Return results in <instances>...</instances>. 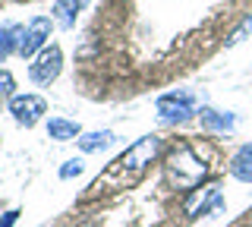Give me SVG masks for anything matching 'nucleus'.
I'll return each mask as SVG.
<instances>
[{
	"instance_id": "obj_1",
	"label": "nucleus",
	"mask_w": 252,
	"mask_h": 227,
	"mask_svg": "<svg viewBox=\"0 0 252 227\" xmlns=\"http://www.w3.org/2000/svg\"><path fill=\"white\" fill-rule=\"evenodd\" d=\"M205 174H208V164L199 158V152L189 142L177 145L167 158H164V177H167V183L173 190H183V193L195 190Z\"/></svg>"
},
{
	"instance_id": "obj_2",
	"label": "nucleus",
	"mask_w": 252,
	"mask_h": 227,
	"mask_svg": "<svg viewBox=\"0 0 252 227\" xmlns=\"http://www.w3.org/2000/svg\"><path fill=\"white\" fill-rule=\"evenodd\" d=\"M158 152H161V139H158V136H142L139 142H132L120 158L114 161V167L123 170V174H126V170H132V177H139L142 170L158 158Z\"/></svg>"
},
{
	"instance_id": "obj_3",
	"label": "nucleus",
	"mask_w": 252,
	"mask_h": 227,
	"mask_svg": "<svg viewBox=\"0 0 252 227\" xmlns=\"http://www.w3.org/2000/svg\"><path fill=\"white\" fill-rule=\"evenodd\" d=\"M47 38H51V19L35 16L26 29H19V35H16V54H19V57H35L41 48H47Z\"/></svg>"
},
{
	"instance_id": "obj_4",
	"label": "nucleus",
	"mask_w": 252,
	"mask_h": 227,
	"mask_svg": "<svg viewBox=\"0 0 252 227\" xmlns=\"http://www.w3.org/2000/svg\"><path fill=\"white\" fill-rule=\"evenodd\" d=\"M158 114H161V120L167 123H183L189 117L195 114V95L192 92H167V95L158 98Z\"/></svg>"
},
{
	"instance_id": "obj_5",
	"label": "nucleus",
	"mask_w": 252,
	"mask_h": 227,
	"mask_svg": "<svg viewBox=\"0 0 252 227\" xmlns=\"http://www.w3.org/2000/svg\"><path fill=\"white\" fill-rule=\"evenodd\" d=\"M60 69H63V51L57 44H47V48L38 51L35 64L29 66V76H32L35 85H51L60 76Z\"/></svg>"
},
{
	"instance_id": "obj_6",
	"label": "nucleus",
	"mask_w": 252,
	"mask_h": 227,
	"mask_svg": "<svg viewBox=\"0 0 252 227\" xmlns=\"http://www.w3.org/2000/svg\"><path fill=\"white\" fill-rule=\"evenodd\" d=\"M44 111H47V104L41 95H13L10 98V114L19 127H35Z\"/></svg>"
},
{
	"instance_id": "obj_7",
	"label": "nucleus",
	"mask_w": 252,
	"mask_h": 227,
	"mask_svg": "<svg viewBox=\"0 0 252 227\" xmlns=\"http://www.w3.org/2000/svg\"><path fill=\"white\" fill-rule=\"evenodd\" d=\"M224 205V195H220V183H211V186H195V190H189V199H186V205H183V211L189 218H199V215H205L208 208H220Z\"/></svg>"
},
{
	"instance_id": "obj_8",
	"label": "nucleus",
	"mask_w": 252,
	"mask_h": 227,
	"mask_svg": "<svg viewBox=\"0 0 252 227\" xmlns=\"http://www.w3.org/2000/svg\"><path fill=\"white\" fill-rule=\"evenodd\" d=\"M202 127L211 132H230L236 127V117L230 111H215V107H202Z\"/></svg>"
},
{
	"instance_id": "obj_9",
	"label": "nucleus",
	"mask_w": 252,
	"mask_h": 227,
	"mask_svg": "<svg viewBox=\"0 0 252 227\" xmlns=\"http://www.w3.org/2000/svg\"><path fill=\"white\" fill-rule=\"evenodd\" d=\"M230 174L240 180V183H252V142H249V145H243L240 152L233 155V161H230Z\"/></svg>"
},
{
	"instance_id": "obj_10",
	"label": "nucleus",
	"mask_w": 252,
	"mask_h": 227,
	"mask_svg": "<svg viewBox=\"0 0 252 227\" xmlns=\"http://www.w3.org/2000/svg\"><path fill=\"white\" fill-rule=\"evenodd\" d=\"M117 142V136L110 130H98V132H85V136H79L76 139V145L82 148V152H101V148H107V145H114Z\"/></svg>"
},
{
	"instance_id": "obj_11",
	"label": "nucleus",
	"mask_w": 252,
	"mask_h": 227,
	"mask_svg": "<svg viewBox=\"0 0 252 227\" xmlns=\"http://www.w3.org/2000/svg\"><path fill=\"white\" fill-rule=\"evenodd\" d=\"M47 136L57 139V142H69V139L79 136V123L63 120V117H51V120H47Z\"/></svg>"
},
{
	"instance_id": "obj_12",
	"label": "nucleus",
	"mask_w": 252,
	"mask_h": 227,
	"mask_svg": "<svg viewBox=\"0 0 252 227\" xmlns=\"http://www.w3.org/2000/svg\"><path fill=\"white\" fill-rule=\"evenodd\" d=\"M79 0H54V22L60 29H69L76 22V13H79Z\"/></svg>"
},
{
	"instance_id": "obj_13",
	"label": "nucleus",
	"mask_w": 252,
	"mask_h": 227,
	"mask_svg": "<svg viewBox=\"0 0 252 227\" xmlns=\"http://www.w3.org/2000/svg\"><path fill=\"white\" fill-rule=\"evenodd\" d=\"M16 35H19L16 26H3V29H0V64L6 60L10 51H16Z\"/></svg>"
},
{
	"instance_id": "obj_14",
	"label": "nucleus",
	"mask_w": 252,
	"mask_h": 227,
	"mask_svg": "<svg viewBox=\"0 0 252 227\" xmlns=\"http://www.w3.org/2000/svg\"><path fill=\"white\" fill-rule=\"evenodd\" d=\"M82 170H85V164H82V161H79V158H69V161L60 167V177H63V180H73V177L82 174Z\"/></svg>"
},
{
	"instance_id": "obj_15",
	"label": "nucleus",
	"mask_w": 252,
	"mask_h": 227,
	"mask_svg": "<svg viewBox=\"0 0 252 227\" xmlns=\"http://www.w3.org/2000/svg\"><path fill=\"white\" fill-rule=\"evenodd\" d=\"M13 89H16V79L6 73V69H0V101L13 98Z\"/></svg>"
},
{
	"instance_id": "obj_16",
	"label": "nucleus",
	"mask_w": 252,
	"mask_h": 227,
	"mask_svg": "<svg viewBox=\"0 0 252 227\" xmlns=\"http://www.w3.org/2000/svg\"><path fill=\"white\" fill-rule=\"evenodd\" d=\"M249 32H252V19H243V26L236 29V32H233L230 38H227V48H233V44H240V41H243V38H246Z\"/></svg>"
},
{
	"instance_id": "obj_17",
	"label": "nucleus",
	"mask_w": 252,
	"mask_h": 227,
	"mask_svg": "<svg viewBox=\"0 0 252 227\" xmlns=\"http://www.w3.org/2000/svg\"><path fill=\"white\" fill-rule=\"evenodd\" d=\"M16 218H19V211H6L3 221H0V227H13V224H16Z\"/></svg>"
},
{
	"instance_id": "obj_18",
	"label": "nucleus",
	"mask_w": 252,
	"mask_h": 227,
	"mask_svg": "<svg viewBox=\"0 0 252 227\" xmlns=\"http://www.w3.org/2000/svg\"><path fill=\"white\" fill-rule=\"evenodd\" d=\"M79 3H85V0H79Z\"/></svg>"
}]
</instances>
